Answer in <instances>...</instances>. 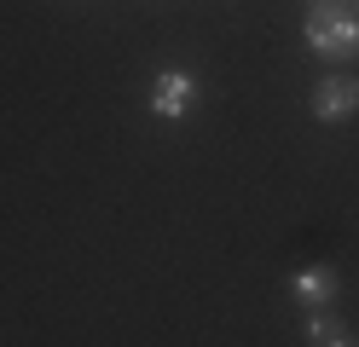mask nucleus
Here are the masks:
<instances>
[{
  "mask_svg": "<svg viewBox=\"0 0 359 347\" xmlns=\"http://www.w3.org/2000/svg\"><path fill=\"white\" fill-rule=\"evenodd\" d=\"M302 35L319 58H359V12L353 6H313Z\"/></svg>",
  "mask_w": 359,
  "mask_h": 347,
  "instance_id": "nucleus-1",
  "label": "nucleus"
},
{
  "mask_svg": "<svg viewBox=\"0 0 359 347\" xmlns=\"http://www.w3.org/2000/svg\"><path fill=\"white\" fill-rule=\"evenodd\" d=\"M197 104V76L191 69H163V76L151 81V110L163 116V122H186Z\"/></svg>",
  "mask_w": 359,
  "mask_h": 347,
  "instance_id": "nucleus-2",
  "label": "nucleus"
},
{
  "mask_svg": "<svg viewBox=\"0 0 359 347\" xmlns=\"http://www.w3.org/2000/svg\"><path fill=\"white\" fill-rule=\"evenodd\" d=\"M313 116L319 122H348V116H359V81L353 76H325L313 87Z\"/></svg>",
  "mask_w": 359,
  "mask_h": 347,
  "instance_id": "nucleus-3",
  "label": "nucleus"
},
{
  "mask_svg": "<svg viewBox=\"0 0 359 347\" xmlns=\"http://www.w3.org/2000/svg\"><path fill=\"white\" fill-rule=\"evenodd\" d=\"M290 295L302 301V313H325L336 301V266H302L290 278Z\"/></svg>",
  "mask_w": 359,
  "mask_h": 347,
  "instance_id": "nucleus-4",
  "label": "nucleus"
},
{
  "mask_svg": "<svg viewBox=\"0 0 359 347\" xmlns=\"http://www.w3.org/2000/svg\"><path fill=\"white\" fill-rule=\"evenodd\" d=\"M307 347H348L342 318H330V313H307Z\"/></svg>",
  "mask_w": 359,
  "mask_h": 347,
  "instance_id": "nucleus-5",
  "label": "nucleus"
},
{
  "mask_svg": "<svg viewBox=\"0 0 359 347\" xmlns=\"http://www.w3.org/2000/svg\"><path fill=\"white\" fill-rule=\"evenodd\" d=\"M313 6H348V0H313Z\"/></svg>",
  "mask_w": 359,
  "mask_h": 347,
  "instance_id": "nucleus-6",
  "label": "nucleus"
}]
</instances>
